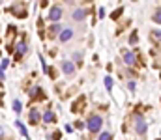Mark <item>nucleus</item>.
<instances>
[{
    "label": "nucleus",
    "instance_id": "nucleus-4",
    "mask_svg": "<svg viewBox=\"0 0 161 140\" xmlns=\"http://www.w3.org/2000/svg\"><path fill=\"white\" fill-rule=\"evenodd\" d=\"M71 36H73V30H71V28H64V30L60 32L58 37H60L62 43H66V41H70V39H71Z\"/></svg>",
    "mask_w": 161,
    "mask_h": 140
},
{
    "label": "nucleus",
    "instance_id": "nucleus-5",
    "mask_svg": "<svg viewBox=\"0 0 161 140\" xmlns=\"http://www.w3.org/2000/svg\"><path fill=\"white\" fill-rule=\"evenodd\" d=\"M124 62H126V65H133L135 64V54L131 51H124Z\"/></svg>",
    "mask_w": 161,
    "mask_h": 140
},
{
    "label": "nucleus",
    "instance_id": "nucleus-6",
    "mask_svg": "<svg viewBox=\"0 0 161 140\" xmlns=\"http://www.w3.org/2000/svg\"><path fill=\"white\" fill-rule=\"evenodd\" d=\"M62 71H64L66 75H71V73L75 71V65H73L71 62H64V64H62Z\"/></svg>",
    "mask_w": 161,
    "mask_h": 140
},
{
    "label": "nucleus",
    "instance_id": "nucleus-7",
    "mask_svg": "<svg viewBox=\"0 0 161 140\" xmlns=\"http://www.w3.org/2000/svg\"><path fill=\"white\" fill-rule=\"evenodd\" d=\"M43 122H45V123H53V122H56V116H54V112L47 110V112L43 114Z\"/></svg>",
    "mask_w": 161,
    "mask_h": 140
},
{
    "label": "nucleus",
    "instance_id": "nucleus-3",
    "mask_svg": "<svg viewBox=\"0 0 161 140\" xmlns=\"http://www.w3.org/2000/svg\"><path fill=\"white\" fill-rule=\"evenodd\" d=\"M135 129H137V133H139V134H144V133H146V122H144L143 118H137Z\"/></svg>",
    "mask_w": 161,
    "mask_h": 140
},
{
    "label": "nucleus",
    "instance_id": "nucleus-12",
    "mask_svg": "<svg viewBox=\"0 0 161 140\" xmlns=\"http://www.w3.org/2000/svg\"><path fill=\"white\" fill-rule=\"evenodd\" d=\"M62 32V28L58 26V25H53L51 28H49V37H53V36H56V34H60Z\"/></svg>",
    "mask_w": 161,
    "mask_h": 140
},
{
    "label": "nucleus",
    "instance_id": "nucleus-16",
    "mask_svg": "<svg viewBox=\"0 0 161 140\" xmlns=\"http://www.w3.org/2000/svg\"><path fill=\"white\" fill-rule=\"evenodd\" d=\"M129 43H131V45H135V43H137V32H135V30H133V32H131V36H129Z\"/></svg>",
    "mask_w": 161,
    "mask_h": 140
},
{
    "label": "nucleus",
    "instance_id": "nucleus-21",
    "mask_svg": "<svg viewBox=\"0 0 161 140\" xmlns=\"http://www.w3.org/2000/svg\"><path fill=\"white\" fill-rule=\"evenodd\" d=\"M127 86H129V90H131V91H135V88H137V86H135V82H129Z\"/></svg>",
    "mask_w": 161,
    "mask_h": 140
},
{
    "label": "nucleus",
    "instance_id": "nucleus-10",
    "mask_svg": "<svg viewBox=\"0 0 161 140\" xmlns=\"http://www.w3.org/2000/svg\"><path fill=\"white\" fill-rule=\"evenodd\" d=\"M15 125H17V129L21 131V134H22V136H25V138H28V131H26V127H25V125L21 123V120H17V122H15Z\"/></svg>",
    "mask_w": 161,
    "mask_h": 140
},
{
    "label": "nucleus",
    "instance_id": "nucleus-18",
    "mask_svg": "<svg viewBox=\"0 0 161 140\" xmlns=\"http://www.w3.org/2000/svg\"><path fill=\"white\" fill-rule=\"evenodd\" d=\"M99 140H111V133H107V131L101 133V134H99Z\"/></svg>",
    "mask_w": 161,
    "mask_h": 140
},
{
    "label": "nucleus",
    "instance_id": "nucleus-15",
    "mask_svg": "<svg viewBox=\"0 0 161 140\" xmlns=\"http://www.w3.org/2000/svg\"><path fill=\"white\" fill-rule=\"evenodd\" d=\"M21 108H22L21 101H17V99H15V101H13V110H15V112H21Z\"/></svg>",
    "mask_w": 161,
    "mask_h": 140
},
{
    "label": "nucleus",
    "instance_id": "nucleus-17",
    "mask_svg": "<svg viewBox=\"0 0 161 140\" xmlns=\"http://www.w3.org/2000/svg\"><path fill=\"white\" fill-rule=\"evenodd\" d=\"M105 86H107V90L112 88V79H111V77H105Z\"/></svg>",
    "mask_w": 161,
    "mask_h": 140
},
{
    "label": "nucleus",
    "instance_id": "nucleus-23",
    "mask_svg": "<svg viewBox=\"0 0 161 140\" xmlns=\"http://www.w3.org/2000/svg\"><path fill=\"white\" fill-rule=\"evenodd\" d=\"M2 138H4V131H2V129H0V140H2Z\"/></svg>",
    "mask_w": 161,
    "mask_h": 140
},
{
    "label": "nucleus",
    "instance_id": "nucleus-11",
    "mask_svg": "<svg viewBox=\"0 0 161 140\" xmlns=\"http://www.w3.org/2000/svg\"><path fill=\"white\" fill-rule=\"evenodd\" d=\"M10 65V60L6 58V60H2V64H0V80L4 79V71H6V67Z\"/></svg>",
    "mask_w": 161,
    "mask_h": 140
},
{
    "label": "nucleus",
    "instance_id": "nucleus-19",
    "mask_svg": "<svg viewBox=\"0 0 161 140\" xmlns=\"http://www.w3.org/2000/svg\"><path fill=\"white\" fill-rule=\"evenodd\" d=\"M152 37H154V39H157V41H161V30H154Z\"/></svg>",
    "mask_w": 161,
    "mask_h": 140
},
{
    "label": "nucleus",
    "instance_id": "nucleus-14",
    "mask_svg": "<svg viewBox=\"0 0 161 140\" xmlns=\"http://www.w3.org/2000/svg\"><path fill=\"white\" fill-rule=\"evenodd\" d=\"M154 22H159V25H161V10H155V13H154Z\"/></svg>",
    "mask_w": 161,
    "mask_h": 140
},
{
    "label": "nucleus",
    "instance_id": "nucleus-13",
    "mask_svg": "<svg viewBox=\"0 0 161 140\" xmlns=\"http://www.w3.org/2000/svg\"><path fill=\"white\" fill-rule=\"evenodd\" d=\"M122 11H124V10H122V8H118V10H114V11H112V13H111V19H114V21H116V19H118V17H120V15H122Z\"/></svg>",
    "mask_w": 161,
    "mask_h": 140
},
{
    "label": "nucleus",
    "instance_id": "nucleus-9",
    "mask_svg": "<svg viewBox=\"0 0 161 140\" xmlns=\"http://www.w3.org/2000/svg\"><path fill=\"white\" fill-rule=\"evenodd\" d=\"M86 15H88V10H77V11L73 13V19H75V21H83Z\"/></svg>",
    "mask_w": 161,
    "mask_h": 140
},
{
    "label": "nucleus",
    "instance_id": "nucleus-8",
    "mask_svg": "<svg viewBox=\"0 0 161 140\" xmlns=\"http://www.w3.org/2000/svg\"><path fill=\"white\" fill-rule=\"evenodd\" d=\"M39 118H41L39 112H38L36 108H32V110H30V123H32V125H36V123L39 122Z\"/></svg>",
    "mask_w": 161,
    "mask_h": 140
},
{
    "label": "nucleus",
    "instance_id": "nucleus-20",
    "mask_svg": "<svg viewBox=\"0 0 161 140\" xmlns=\"http://www.w3.org/2000/svg\"><path fill=\"white\" fill-rule=\"evenodd\" d=\"M53 140H60V133H58V131L53 133Z\"/></svg>",
    "mask_w": 161,
    "mask_h": 140
},
{
    "label": "nucleus",
    "instance_id": "nucleus-1",
    "mask_svg": "<svg viewBox=\"0 0 161 140\" xmlns=\"http://www.w3.org/2000/svg\"><path fill=\"white\" fill-rule=\"evenodd\" d=\"M86 125H88V131H90V133H98V131L101 129V125H103V120L99 118V116H92Z\"/></svg>",
    "mask_w": 161,
    "mask_h": 140
},
{
    "label": "nucleus",
    "instance_id": "nucleus-22",
    "mask_svg": "<svg viewBox=\"0 0 161 140\" xmlns=\"http://www.w3.org/2000/svg\"><path fill=\"white\" fill-rule=\"evenodd\" d=\"M75 125H77V129H83V127H84V123H83V122H81V120H79V122H77V123H75Z\"/></svg>",
    "mask_w": 161,
    "mask_h": 140
},
{
    "label": "nucleus",
    "instance_id": "nucleus-2",
    "mask_svg": "<svg viewBox=\"0 0 161 140\" xmlns=\"http://www.w3.org/2000/svg\"><path fill=\"white\" fill-rule=\"evenodd\" d=\"M49 19L54 21V22L60 21V19H62V8H60V6H53V8L49 10Z\"/></svg>",
    "mask_w": 161,
    "mask_h": 140
}]
</instances>
